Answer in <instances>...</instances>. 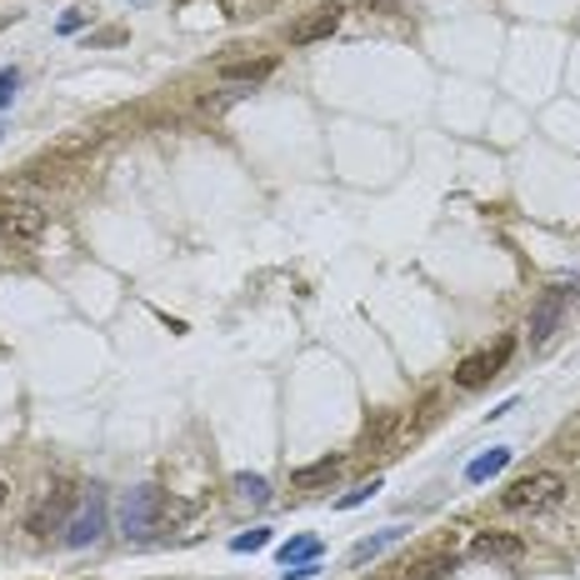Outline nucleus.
I'll return each instance as SVG.
<instances>
[{"instance_id":"nucleus-23","label":"nucleus","mask_w":580,"mask_h":580,"mask_svg":"<svg viewBox=\"0 0 580 580\" xmlns=\"http://www.w3.org/2000/svg\"><path fill=\"white\" fill-rule=\"evenodd\" d=\"M135 5H145V0H135Z\"/></svg>"},{"instance_id":"nucleus-16","label":"nucleus","mask_w":580,"mask_h":580,"mask_svg":"<svg viewBox=\"0 0 580 580\" xmlns=\"http://www.w3.org/2000/svg\"><path fill=\"white\" fill-rule=\"evenodd\" d=\"M446 570H455V556H430V560H421V566L405 570V580H440Z\"/></svg>"},{"instance_id":"nucleus-2","label":"nucleus","mask_w":580,"mask_h":580,"mask_svg":"<svg viewBox=\"0 0 580 580\" xmlns=\"http://www.w3.org/2000/svg\"><path fill=\"white\" fill-rule=\"evenodd\" d=\"M566 490L570 486H566V475L560 471H531L500 496V506L521 510V516H545V510H556L560 500H566Z\"/></svg>"},{"instance_id":"nucleus-6","label":"nucleus","mask_w":580,"mask_h":580,"mask_svg":"<svg viewBox=\"0 0 580 580\" xmlns=\"http://www.w3.org/2000/svg\"><path fill=\"white\" fill-rule=\"evenodd\" d=\"M341 21H345L341 5H320V11L300 15V21L291 25V46H316V40L335 36V31H341Z\"/></svg>"},{"instance_id":"nucleus-8","label":"nucleus","mask_w":580,"mask_h":580,"mask_svg":"<svg viewBox=\"0 0 580 580\" xmlns=\"http://www.w3.org/2000/svg\"><path fill=\"white\" fill-rule=\"evenodd\" d=\"M341 465H345L341 455H320L316 465H300V471L291 475V486H296V490H320V486H331L335 475H341Z\"/></svg>"},{"instance_id":"nucleus-12","label":"nucleus","mask_w":580,"mask_h":580,"mask_svg":"<svg viewBox=\"0 0 580 580\" xmlns=\"http://www.w3.org/2000/svg\"><path fill=\"white\" fill-rule=\"evenodd\" d=\"M71 486H56V496L40 500L36 516H31V531H46V525H60V516H66V506H71Z\"/></svg>"},{"instance_id":"nucleus-3","label":"nucleus","mask_w":580,"mask_h":580,"mask_svg":"<svg viewBox=\"0 0 580 580\" xmlns=\"http://www.w3.org/2000/svg\"><path fill=\"white\" fill-rule=\"evenodd\" d=\"M0 236L15 240V246H36L46 236V211L36 201H0Z\"/></svg>"},{"instance_id":"nucleus-9","label":"nucleus","mask_w":580,"mask_h":580,"mask_svg":"<svg viewBox=\"0 0 580 580\" xmlns=\"http://www.w3.org/2000/svg\"><path fill=\"white\" fill-rule=\"evenodd\" d=\"M401 535H405V525H386V531H376V535H366V541H356V545H351V566H366V560H376L380 551H391Z\"/></svg>"},{"instance_id":"nucleus-10","label":"nucleus","mask_w":580,"mask_h":580,"mask_svg":"<svg viewBox=\"0 0 580 580\" xmlns=\"http://www.w3.org/2000/svg\"><path fill=\"white\" fill-rule=\"evenodd\" d=\"M471 551H475L481 560H521L525 545H521V535H496V531H490V535H481Z\"/></svg>"},{"instance_id":"nucleus-1","label":"nucleus","mask_w":580,"mask_h":580,"mask_svg":"<svg viewBox=\"0 0 580 580\" xmlns=\"http://www.w3.org/2000/svg\"><path fill=\"white\" fill-rule=\"evenodd\" d=\"M170 521V500L161 486H135L120 496V535L126 541H151Z\"/></svg>"},{"instance_id":"nucleus-7","label":"nucleus","mask_w":580,"mask_h":580,"mask_svg":"<svg viewBox=\"0 0 580 580\" xmlns=\"http://www.w3.org/2000/svg\"><path fill=\"white\" fill-rule=\"evenodd\" d=\"M560 310H566V291L556 285V291H545L541 306H535V316H531V345H545L551 335H556Z\"/></svg>"},{"instance_id":"nucleus-20","label":"nucleus","mask_w":580,"mask_h":580,"mask_svg":"<svg viewBox=\"0 0 580 580\" xmlns=\"http://www.w3.org/2000/svg\"><path fill=\"white\" fill-rule=\"evenodd\" d=\"M316 570H320V560H296V566H285L281 576H285V580H310Z\"/></svg>"},{"instance_id":"nucleus-19","label":"nucleus","mask_w":580,"mask_h":580,"mask_svg":"<svg viewBox=\"0 0 580 580\" xmlns=\"http://www.w3.org/2000/svg\"><path fill=\"white\" fill-rule=\"evenodd\" d=\"M15 85H21V71H15V66H5V71H0V110L15 100Z\"/></svg>"},{"instance_id":"nucleus-17","label":"nucleus","mask_w":580,"mask_h":580,"mask_svg":"<svg viewBox=\"0 0 580 580\" xmlns=\"http://www.w3.org/2000/svg\"><path fill=\"white\" fill-rule=\"evenodd\" d=\"M265 545H271V531H246V535H236V541H230V551H236V556H246V551H265Z\"/></svg>"},{"instance_id":"nucleus-5","label":"nucleus","mask_w":580,"mask_h":580,"mask_svg":"<svg viewBox=\"0 0 580 580\" xmlns=\"http://www.w3.org/2000/svg\"><path fill=\"white\" fill-rule=\"evenodd\" d=\"M510 351H516L510 341H496L490 351H475V356H465L461 366H455V386H461V391H475V386H486L490 376H500V366L510 360Z\"/></svg>"},{"instance_id":"nucleus-4","label":"nucleus","mask_w":580,"mask_h":580,"mask_svg":"<svg viewBox=\"0 0 580 580\" xmlns=\"http://www.w3.org/2000/svg\"><path fill=\"white\" fill-rule=\"evenodd\" d=\"M100 535H106V496L91 486V496L81 500V510L66 521V545H71V551H85V545H95Z\"/></svg>"},{"instance_id":"nucleus-21","label":"nucleus","mask_w":580,"mask_h":580,"mask_svg":"<svg viewBox=\"0 0 580 580\" xmlns=\"http://www.w3.org/2000/svg\"><path fill=\"white\" fill-rule=\"evenodd\" d=\"M81 25H85L81 11H66V15H60V31H66V36H71V31H81Z\"/></svg>"},{"instance_id":"nucleus-13","label":"nucleus","mask_w":580,"mask_h":580,"mask_svg":"<svg viewBox=\"0 0 580 580\" xmlns=\"http://www.w3.org/2000/svg\"><path fill=\"white\" fill-rule=\"evenodd\" d=\"M506 465H510V446H496V450H486L481 461H471V465H465V481H475V486H481V481L500 475Z\"/></svg>"},{"instance_id":"nucleus-22","label":"nucleus","mask_w":580,"mask_h":580,"mask_svg":"<svg viewBox=\"0 0 580 580\" xmlns=\"http://www.w3.org/2000/svg\"><path fill=\"white\" fill-rule=\"evenodd\" d=\"M5 490H11V486H5V481H0V506H5Z\"/></svg>"},{"instance_id":"nucleus-14","label":"nucleus","mask_w":580,"mask_h":580,"mask_svg":"<svg viewBox=\"0 0 580 580\" xmlns=\"http://www.w3.org/2000/svg\"><path fill=\"white\" fill-rule=\"evenodd\" d=\"M296 560H320L316 535H291V541L281 545V566H296Z\"/></svg>"},{"instance_id":"nucleus-11","label":"nucleus","mask_w":580,"mask_h":580,"mask_svg":"<svg viewBox=\"0 0 580 580\" xmlns=\"http://www.w3.org/2000/svg\"><path fill=\"white\" fill-rule=\"evenodd\" d=\"M230 490H236V500L240 506H271V481H265V475H250V471H240L236 481H230Z\"/></svg>"},{"instance_id":"nucleus-15","label":"nucleus","mask_w":580,"mask_h":580,"mask_svg":"<svg viewBox=\"0 0 580 580\" xmlns=\"http://www.w3.org/2000/svg\"><path fill=\"white\" fill-rule=\"evenodd\" d=\"M275 71V60H246V66H225V81H250V85H256V81H265V75H271Z\"/></svg>"},{"instance_id":"nucleus-18","label":"nucleus","mask_w":580,"mask_h":580,"mask_svg":"<svg viewBox=\"0 0 580 580\" xmlns=\"http://www.w3.org/2000/svg\"><path fill=\"white\" fill-rule=\"evenodd\" d=\"M376 490H380V481H366V486H356V490H345V496H341V500H335V506H341V510H351V506H366V500H370V496H376Z\"/></svg>"}]
</instances>
